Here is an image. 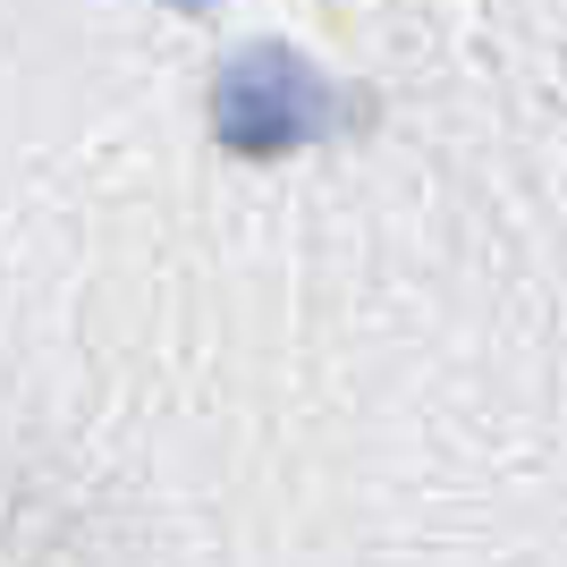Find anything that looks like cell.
<instances>
[{"label":"cell","mask_w":567,"mask_h":567,"mask_svg":"<svg viewBox=\"0 0 567 567\" xmlns=\"http://www.w3.org/2000/svg\"><path fill=\"white\" fill-rule=\"evenodd\" d=\"M213 127H220L229 153H255V162L297 153V144H313L322 127H331V85H322L297 51L255 43V51H237L229 69H220Z\"/></svg>","instance_id":"cell-1"},{"label":"cell","mask_w":567,"mask_h":567,"mask_svg":"<svg viewBox=\"0 0 567 567\" xmlns=\"http://www.w3.org/2000/svg\"><path fill=\"white\" fill-rule=\"evenodd\" d=\"M178 9H204V0H178Z\"/></svg>","instance_id":"cell-2"}]
</instances>
